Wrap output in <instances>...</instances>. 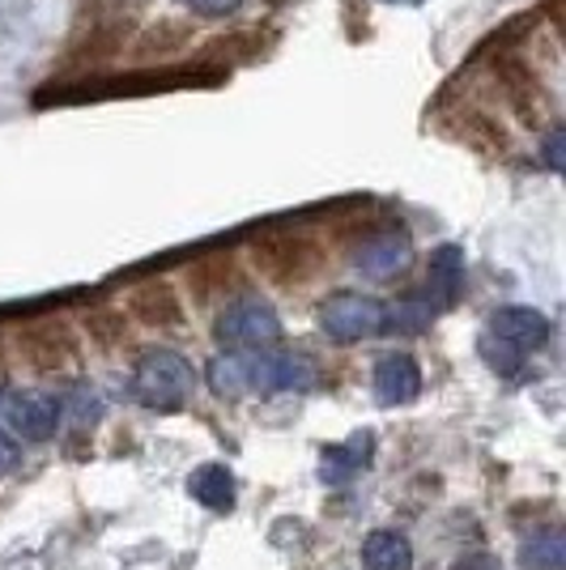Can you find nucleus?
<instances>
[{"label":"nucleus","instance_id":"nucleus-27","mask_svg":"<svg viewBox=\"0 0 566 570\" xmlns=\"http://www.w3.org/2000/svg\"><path fill=\"white\" fill-rule=\"evenodd\" d=\"M451 570H502V562H498L495 553H486V549H472V553H460L451 562Z\"/></svg>","mask_w":566,"mask_h":570},{"label":"nucleus","instance_id":"nucleus-3","mask_svg":"<svg viewBox=\"0 0 566 570\" xmlns=\"http://www.w3.org/2000/svg\"><path fill=\"white\" fill-rule=\"evenodd\" d=\"M252 261H256L260 277H269V282L282 285V289H299V285H308L324 268V247L311 235L277 230V235L256 238Z\"/></svg>","mask_w":566,"mask_h":570},{"label":"nucleus","instance_id":"nucleus-2","mask_svg":"<svg viewBox=\"0 0 566 570\" xmlns=\"http://www.w3.org/2000/svg\"><path fill=\"white\" fill-rule=\"evenodd\" d=\"M196 392V371L184 354L175 350H142L137 366H133V396L145 404V409H158V413H175L184 409L188 396Z\"/></svg>","mask_w":566,"mask_h":570},{"label":"nucleus","instance_id":"nucleus-28","mask_svg":"<svg viewBox=\"0 0 566 570\" xmlns=\"http://www.w3.org/2000/svg\"><path fill=\"white\" fill-rule=\"evenodd\" d=\"M541 163L549 170H563V128H554L541 145Z\"/></svg>","mask_w":566,"mask_h":570},{"label":"nucleus","instance_id":"nucleus-17","mask_svg":"<svg viewBox=\"0 0 566 570\" xmlns=\"http://www.w3.org/2000/svg\"><path fill=\"white\" fill-rule=\"evenodd\" d=\"M371 448H375V439L371 434H354L350 443H341V448H329L324 452V469L320 476L329 481V485H341V481H350L354 473L367 469V460H371Z\"/></svg>","mask_w":566,"mask_h":570},{"label":"nucleus","instance_id":"nucleus-13","mask_svg":"<svg viewBox=\"0 0 566 570\" xmlns=\"http://www.w3.org/2000/svg\"><path fill=\"white\" fill-rule=\"evenodd\" d=\"M426 289H430V307H451L465 289V247L456 243H443L430 252V264H426Z\"/></svg>","mask_w":566,"mask_h":570},{"label":"nucleus","instance_id":"nucleus-8","mask_svg":"<svg viewBox=\"0 0 566 570\" xmlns=\"http://www.w3.org/2000/svg\"><path fill=\"white\" fill-rule=\"evenodd\" d=\"M18 354L35 371H65L72 357H77V341H72L69 324L39 320V324L18 328Z\"/></svg>","mask_w":566,"mask_h":570},{"label":"nucleus","instance_id":"nucleus-26","mask_svg":"<svg viewBox=\"0 0 566 570\" xmlns=\"http://www.w3.org/2000/svg\"><path fill=\"white\" fill-rule=\"evenodd\" d=\"M184 9H192L196 18H226V13H235L243 0H179Z\"/></svg>","mask_w":566,"mask_h":570},{"label":"nucleus","instance_id":"nucleus-4","mask_svg":"<svg viewBox=\"0 0 566 570\" xmlns=\"http://www.w3.org/2000/svg\"><path fill=\"white\" fill-rule=\"evenodd\" d=\"M282 336V320L264 298H235L213 320V341L222 350H269Z\"/></svg>","mask_w":566,"mask_h":570},{"label":"nucleus","instance_id":"nucleus-18","mask_svg":"<svg viewBox=\"0 0 566 570\" xmlns=\"http://www.w3.org/2000/svg\"><path fill=\"white\" fill-rule=\"evenodd\" d=\"M519 567L524 570H563L566 567V537L558 528H541L519 546Z\"/></svg>","mask_w":566,"mask_h":570},{"label":"nucleus","instance_id":"nucleus-23","mask_svg":"<svg viewBox=\"0 0 566 570\" xmlns=\"http://www.w3.org/2000/svg\"><path fill=\"white\" fill-rule=\"evenodd\" d=\"M430 320H435V307L426 298H401L397 307H383V328H397V333H422Z\"/></svg>","mask_w":566,"mask_h":570},{"label":"nucleus","instance_id":"nucleus-20","mask_svg":"<svg viewBox=\"0 0 566 570\" xmlns=\"http://www.w3.org/2000/svg\"><path fill=\"white\" fill-rule=\"evenodd\" d=\"M231 277H235V264H231V256H209V261H196L188 268L192 294H196L201 303H209L213 294L231 282Z\"/></svg>","mask_w":566,"mask_h":570},{"label":"nucleus","instance_id":"nucleus-29","mask_svg":"<svg viewBox=\"0 0 566 570\" xmlns=\"http://www.w3.org/2000/svg\"><path fill=\"white\" fill-rule=\"evenodd\" d=\"M0 404H4V392H0Z\"/></svg>","mask_w":566,"mask_h":570},{"label":"nucleus","instance_id":"nucleus-19","mask_svg":"<svg viewBox=\"0 0 566 570\" xmlns=\"http://www.w3.org/2000/svg\"><path fill=\"white\" fill-rule=\"evenodd\" d=\"M209 387L222 396V401H235L247 392V357L222 354L209 362Z\"/></svg>","mask_w":566,"mask_h":570},{"label":"nucleus","instance_id":"nucleus-1","mask_svg":"<svg viewBox=\"0 0 566 570\" xmlns=\"http://www.w3.org/2000/svg\"><path fill=\"white\" fill-rule=\"evenodd\" d=\"M226 81V69H163V72H137V77H90V81H72V86H43L35 95V107L48 102H81V98H116V95H154L170 86H217Z\"/></svg>","mask_w":566,"mask_h":570},{"label":"nucleus","instance_id":"nucleus-15","mask_svg":"<svg viewBox=\"0 0 566 570\" xmlns=\"http://www.w3.org/2000/svg\"><path fill=\"white\" fill-rule=\"evenodd\" d=\"M362 570H413V546L397 528H375L362 541Z\"/></svg>","mask_w":566,"mask_h":570},{"label":"nucleus","instance_id":"nucleus-22","mask_svg":"<svg viewBox=\"0 0 566 570\" xmlns=\"http://www.w3.org/2000/svg\"><path fill=\"white\" fill-rule=\"evenodd\" d=\"M124 39H128V26H98L95 35L81 43L77 51H69V65H98V60H107V56H116L124 48Z\"/></svg>","mask_w":566,"mask_h":570},{"label":"nucleus","instance_id":"nucleus-11","mask_svg":"<svg viewBox=\"0 0 566 570\" xmlns=\"http://www.w3.org/2000/svg\"><path fill=\"white\" fill-rule=\"evenodd\" d=\"M375 396L383 404H409L422 396V366L413 354H383L375 362Z\"/></svg>","mask_w":566,"mask_h":570},{"label":"nucleus","instance_id":"nucleus-6","mask_svg":"<svg viewBox=\"0 0 566 570\" xmlns=\"http://www.w3.org/2000/svg\"><path fill=\"white\" fill-rule=\"evenodd\" d=\"M0 422L22 443H48L60 430V401L48 392H9L0 404Z\"/></svg>","mask_w":566,"mask_h":570},{"label":"nucleus","instance_id":"nucleus-14","mask_svg":"<svg viewBox=\"0 0 566 570\" xmlns=\"http://www.w3.org/2000/svg\"><path fill=\"white\" fill-rule=\"evenodd\" d=\"M498 81H502V95H507V102L516 107V116L524 119V124H537V116H541V90H537V72L528 69L524 60H516V56H502L495 65Z\"/></svg>","mask_w":566,"mask_h":570},{"label":"nucleus","instance_id":"nucleus-9","mask_svg":"<svg viewBox=\"0 0 566 570\" xmlns=\"http://www.w3.org/2000/svg\"><path fill=\"white\" fill-rule=\"evenodd\" d=\"M409 261H413V238L404 230H371L354 247V268L371 282L397 277V273L409 268Z\"/></svg>","mask_w":566,"mask_h":570},{"label":"nucleus","instance_id":"nucleus-5","mask_svg":"<svg viewBox=\"0 0 566 570\" xmlns=\"http://www.w3.org/2000/svg\"><path fill=\"white\" fill-rule=\"evenodd\" d=\"M320 328H324V336L336 341V345L367 341V336L383 333V303L371 298V294H354V289L329 294V298L320 303Z\"/></svg>","mask_w":566,"mask_h":570},{"label":"nucleus","instance_id":"nucleus-21","mask_svg":"<svg viewBox=\"0 0 566 570\" xmlns=\"http://www.w3.org/2000/svg\"><path fill=\"white\" fill-rule=\"evenodd\" d=\"M179 48H188V26L163 22V26H154L149 35H142L133 51H137V60H166L170 51H179Z\"/></svg>","mask_w":566,"mask_h":570},{"label":"nucleus","instance_id":"nucleus-16","mask_svg":"<svg viewBox=\"0 0 566 570\" xmlns=\"http://www.w3.org/2000/svg\"><path fill=\"white\" fill-rule=\"evenodd\" d=\"M188 494L209 511H231L235 507V476L226 464H201L188 476Z\"/></svg>","mask_w":566,"mask_h":570},{"label":"nucleus","instance_id":"nucleus-24","mask_svg":"<svg viewBox=\"0 0 566 570\" xmlns=\"http://www.w3.org/2000/svg\"><path fill=\"white\" fill-rule=\"evenodd\" d=\"M481 357H486V366L490 371H498V375H516L519 362H524V354L519 350H511L507 341H498V336H481Z\"/></svg>","mask_w":566,"mask_h":570},{"label":"nucleus","instance_id":"nucleus-12","mask_svg":"<svg viewBox=\"0 0 566 570\" xmlns=\"http://www.w3.org/2000/svg\"><path fill=\"white\" fill-rule=\"evenodd\" d=\"M490 336L507 341L519 354H528V350H541L549 341V320L537 307H498L490 315Z\"/></svg>","mask_w":566,"mask_h":570},{"label":"nucleus","instance_id":"nucleus-10","mask_svg":"<svg viewBox=\"0 0 566 570\" xmlns=\"http://www.w3.org/2000/svg\"><path fill=\"white\" fill-rule=\"evenodd\" d=\"M128 315L137 324H149V328H179L184 324V307H179V294L170 282H145L128 294Z\"/></svg>","mask_w":566,"mask_h":570},{"label":"nucleus","instance_id":"nucleus-25","mask_svg":"<svg viewBox=\"0 0 566 570\" xmlns=\"http://www.w3.org/2000/svg\"><path fill=\"white\" fill-rule=\"evenodd\" d=\"M86 328H90V336H95L98 345H119L124 333H128V324H124L119 311H95V315L86 320Z\"/></svg>","mask_w":566,"mask_h":570},{"label":"nucleus","instance_id":"nucleus-7","mask_svg":"<svg viewBox=\"0 0 566 570\" xmlns=\"http://www.w3.org/2000/svg\"><path fill=\"white\" fill-rule=\"evenodd\" d=\"M315 362L308 354H260L247 357V392H311Z\"/></svg>","mask_w":566,"mask_h":570}]
</instances>
